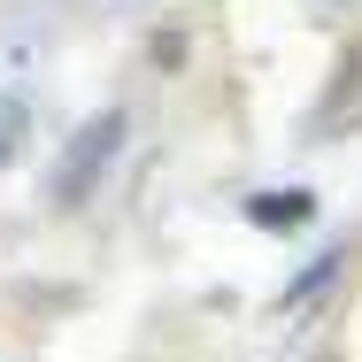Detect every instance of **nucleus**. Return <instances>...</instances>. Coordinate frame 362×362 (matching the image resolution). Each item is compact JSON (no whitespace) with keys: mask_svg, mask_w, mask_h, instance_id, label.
<instances>
[{"mask_svg":"<svg viewBox=\"0 0 362 362\" xmlns=\"http://www.w3.org/2000/svg\"><path fill=\"white\" fill-rule=\"evenodd\" d=\"M124 132H132L124 108H93L70 139H62L54 170H47V201H54V209H85V201L100 193V177H108V162L124 154Z\"/></svg>","mask_w":362,"mask_h":362,"instance_id":"1","label":"nucleus"},{"mask_svg":"<svg viewBox=\"0 0 362 362\" xmlns=\"http://www.w3.org/2000/svg\"><path fill=\"white\" fill-rule=\"evenodd\" d=\"M239 216L255 231H300V223H316V193L308 185H270V193H247Z\"/></svg>","mask_w":362,"mask_h":362,"instance_id":"2","label":"nucleus"},{"mask_svg":"<svg viewBox=\"0 0 362 362\" xmlns=\"http://www.w3.org/2000/svg\"><path fill=\"white\" fill-rule=\"evenodd\" d=\"M339 270H347V247H324V255H316V262H308V270H293L286 278V293H278V308H308V300H324V293L339 286Z\"/></svg>","mask_w":362,"mask_h":362,"instance_id":"3","label":"nucleus"},{"mask_svg":"<svg viewBox=\"0 0 362 362\" xmlns=\"http://www.w3.org/2000/svg\"><path fill=\"white\" fill-rule=\"evenodd\" d=\"M23 132H31V116H23V100L16 93H0V170L23 154Z\"/></svg>","mask_w":362,"mask_h":362,"instance_id":"4","label":"nucleus"}]
</instances>
